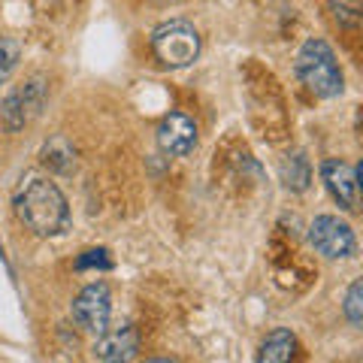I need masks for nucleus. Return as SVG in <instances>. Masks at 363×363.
I'll use <instances>...</instances> for the list:
<instances>
[{"label":"nucleus","mask_w":363,"mask_h":363,"mask_svg":"<svg viewBox=\"0 0 363 363\" xmlns=\"http://www.w3.org/2000/svg\"><path fill=\"white\" fill-rule=\"evenodd\" d=\"M13 206L18 221L37 236H61L70 227V206H67L64 191L52 179L33 176L21 182Z\"/></svg>","instance_id":"f257e3e1"},{"label":"nucleus","mask_w":363,"mask_h":363,"mask_svg":"<svg viewBox=\"0 0 363 363\" xmlns=\"http://www.w3.org/2000/svg\"><path fill=\"white\" fill-rule=\"evenodd\" d=\"M297 76L300 82L312 91L315 97H339L345 88V79H342V70H339V61L333 49L327 45L324 40H306L303 49L297 52Z\"/></svg>","instance_id":"f03ea898"},{"label":"nucleus","mask_w":363,"mask_h":363,"mask_svg":"<svg viewBox=\"0 0 363 363\" xmlns=\"http://www.w3.org/2000/svg\"><path fill=\"white\" fill-rule=\"evenodd\" d=\"M152 52L164 67H188L200 55V33L185 18H169L152 30Z\"/></svg>","instance_id":"7ed1b4c3"},{"label":"nucleus","mask_w":363,"mask_h":363,"mask_svg":"<svg viewBox=\"0 0 363 363\" xmlns=\"http://www.w3.org/2000/svg\"><path fill=\"white\" fill-rule=\"evenodd\" d=\"M309 242L315 245L318 255L339 260V257H354L357 255V240L351 224L339 221L336 215H318L309 224Z\"/></svg>","instance_id":"20e7f679"},{"label":"nucleus","mask_w":363,"mask_h":363,"mask_svg":"<svg viewBox=\"0 0 363 363\" xmlns=\"http://www.w3.org/2000/svg\"><path fill=\"white\" fill-rule=\"evenodd\" d=\"M70 315L73 321L82 327L85 333H94L100 336L109 327V318H112V294L104 281H94L76 294V300L70 306Z\"/></svg>","instance_id":"39448f33"},{"label":"nucleus","mask_w":363,"mask_h":363,"mask_svg":"<svg viewBox=\"0 0 363 363\" xmlns=\"http://www.w3.org/2000/svg\"><path fill=\"white\" fill-rule=\"evenodd\" d=\"M43 100H45V91H43L40 79H33V82L9 91L6 100H4V106H0V118H4L6 130L16 133V130L25 128L30 118H37L40 109H43Z\"/></svg>","instance_id":"423d86ee"},{"label":"nucleus","mask_w":363,"mask_h":363,"mask_svg":"<svg viewBox=\"0 0 363 363\" xmlns=\"http://www.w3.org/2000/svg\"><path fill=\"white\" fill-rule=\"evenodd\" d=\"M321 179H324L327 191L333 194V200L345 212H357L360 209V182H357L360 176H357V167L330 157V161L321 164Z\"/></svg>","instance_id":"0eeeda50"},{"label":"nucleus","mask_w":363,"mask_h":363,"mask_svg":"<svg viewBox=\"0 0 363 363\" xmlns=\"http://www.w3.org/2000/svg\"><path fill=\"white\" fill-rule=\"evenodd\" d=\"M157 145H161V152L173 155V157L188 155L197 145L194 118L185 116V112H169V116H164L161 128H157Z\"/></svg>","instance_id":"6e6552de"},{"label":"nucleus","mask_w":363,"mask_h":363,"mask_svg":"<svg viewBox=\"0 0 363 363\" xmlns=\"http://www.w3.org/2000/svg\"><path fill=\"white\" fill-rule=\"evenodd\" d=\"M140 351V336L130 324H121V327H106L100 339L94 342V357L100 363H130Z\"/></svg>","instance_id":"1a4fd4ad"},{"label":"nucleus","mask_w":363,"mask_h":363,"mask_svg":"<svg viewBox=\"0 0 363 363\" xmlns=\"http://www.w3.org/2000/svg\"><path fill=\"white\" fill-rule=\"evenodd\" d=\"M294 354H297V336L285 327H279V330L267 333V339L260 342L257 363H291Z\"/></svg>","instance_id":"9d476101"},{"label":"nucleus","mask_w":363,"mask_h":363,"mask_svg":"<svg viewBox=\"0 0 363 363\" xmlns=\"http://www.w3.org/2000/svg\"><path fill=\"white\" fill-rule=\"evenodd\" d=\"M309 179H312V167L300 152H294V155H288L285 161H281V182H285V188L306 191L309 188Z\"/></svg>","instance_id":"9b49d317"},{"label":"nucleus","mask_w":363,"mask_h":363,"mask_svg":"<svg viewBox=\"0 0 363 363\" xmlns=\"http://www.w3.org/2000/svg\"><path fill=\"white\" fill-rule=\"evenodd\" d=\"M18 58H21V45L18 40L13 37H0V85L6 82L13 70L18 67Z\"/></svg>","instance_id":"f8f14e48"},{"label":"nucleus","mask_w":363,"mask_h":363,"mask_svg":"<svg viewBox=\"0 0 363 363\" xmlns=\"http://www.w3.org/2000/svg\"><path fill=\"white\" fill-rule=\"evenodd\" d=\"M345 318L351 321V327H360L363 324V281L354 279L348 285V294H345Z\"/></svg>","instance_id":"ddd939ff"},{"label":"nucleus","mask_w":363,"mask_h":363,"mask_svg":"<svg viewBox=\"0 0 363 363\" xmlns=\"http://www.w3.org/2000/svg\"><path fill=\"white\" fill-rule=\"evenodd\" d=\"M333 9H336V21L339 25H357L360 18V0H333Z\"/></svg>","instance_id":"4468645a"},{"label":"nucleus","mask_w":363,"mask_h":363,"mask_svg":"<svg viewBox=\"0 0 363 363\" xmlns=\"http://www.w3.org/2000/svg\"><path fill=\"white\" fill-rule=\"evenodd\" d=\"M91 267L112 269V260L106 257V248H94V252H85L82 257L76 260V269H91Z\"/></svg>","instance_id":"2eb2a0df"},{"label":"nucleus","mask_w":363,"mask_h":363,"mask_svg":"<svg viewBox=\"0 0 363 363\" xmlns=\"http://www.w3.org/2000/svg\"><path fill=\"white\" fill-rule=\"evenodd\" d=\"M145 363H176V360H169V357H149Z\"/></svg>","instance_id":"dca6fc26"}]
</instances>
